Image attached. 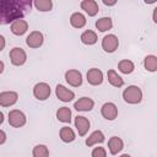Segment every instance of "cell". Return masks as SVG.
<instances>
[{"mask_svg":"<svg viewBox=\"0 0 157 157\" xmlns=\"http://www.w3.org/2000/svg\"><path fill=\"white\" fill-rule=\"evenodd\" d=\"M94 107V101L90 97H81L74 103V108L78 112H90Z\"/></svg>","mask_w":157,"mask_h":157,"instance_id":"4fadbf2b","label":"cell"},{"mask_svg":"<svg viewBox=\"0 0 157 157\" xmlns=\"http://www.w3.org/2000/svg\"><path fill=\"white\" fill-rule=\"evenodd\" d=\"M123 98L129 104H139L142 101V91L139 86H128L123 91Z\"/></svg>","mask_w":157,"mask_h":157,"instance_id":"7a4b0ae2","label":"cell"},{"mask_svg":"<svg viewBox=\"0 0 157 157\" xmlns=\"http://www.w3.org/2000/svg\"><path fill=\"white\" fill-rule=\"evenodd\" d=\"M92 157H107V151L104 147H94L91 153Z\"/></svg>","mask_w":157,"mask_h":157,"instance_id":"f1b7e54d","label":"cell"},{"mask_svg":"<svg viewBox=\"0 0 157 157\" xmlns=\"http://www.w3.org/2000/svg\"><path fill=\"white\" fill-rule=\"evenodd\" d=\"M6 141V134L4 130H0V145H4Z\"/></svg>","mask_w":157,"mask_h":157,"instance_id":"f546056e","label":"cell"},{"mask_svg":"<svg viewBox=\"0 0 157 157\" xmlns=\"http://www.w3.org/2000/svg\"><path fill=\"white\" fill-rule=\"evenodd\" d=\"M87 82L92 86H98L103 82V72L97 67H92L87 71Z\"/></svg>","mask_w":157,"mask_h":157,"instance_id":"8fae6325","label":"cell"},{"mask_svg":"<svg viewBox=\"0 0 157 157\" xmlns=\"http://www.w3.org/2000/svg\"><path fill=\"white\" fill-rule=\"evenodd\" d=\"M10 60L15 66H21L27 60V54L22 48L15 47L10 50Z\"/></svg>","mask_w":157,"mask_h":157,"instance_id":"8992f818","label":"cell"},{"mask_svg":"<svg viewBox=\"0 0 157 157\" xmlns=\"http://www.w3.org/2000/svg\"><path fill=\"white\" fill-rule=\"evenodd\" d=\"M0 40H1V47H0V50H2V49H4V47H5V38H4V36H0Z\"/></svg>","mask_w":157,"mask_h":157,"instance_id":"d6a6232c","label":"cell"},{"mask_svg":"<svg viewBox=\"0 0 157 157\" xmlns=\"http://www.w3.org/2000/svg\"><path fill=\"white\" fill-rule=\"evenodd\" d=\"M80 6H81V9L88 16H96L98 13V10H99L98 4L94 0H82L81 4H80Z\"/></svg>","mask_w":157,"mask_h":157,"instance_id":"9a60e30c","label":"cell"},{"mask_svg":"<svg viewBox=\"0 0 157 157\" xmlns=\"http://www.w3.org/2000/svg\"><path fill=\"white\" fill-rule=\"evenodd\" d=\"M2 71H4V61L0 63V72H2Z\"/></svg>","mask_w":157,"mask_h":157,"instance_id":"e575fe53","label":"cell"},{"mask_svg":"<svg viewBox=\"0 0 157 157\" xmlns=\"http://www.w3.org/2000/svg\"><path fill=\"white\" fill-rule=\"evenodd\" d=\"M119 47V39L115 34H107L102 39V48L107 53H114Z\"/></svg>","mask_w":157,"mask_h":157,"instance_id":"5b68a950","label":"cell"},{"mask_svg":"<svg viewBox=\"0 0 157 157\" xmlns=\"http://www.w3.org/2000/svg\"><path fill=\"white\" fill-rule=\"evenodd\" d=\"M90 126H91V123L86 117L77 115L75 118V128H76V130H77L80 136H85L88 132Z\"/></svg>","mask_w":157,"mask_h":157,"instance_id":"7c38bea8","label":"cell"},{"mask_svg":"<svg viewBox=\"0 0 157 157\" xmlns=\"http://www.w3.org/2000/svg\"><path fill=\"white\" fill-rule=\"evenodd\" d=\"M104 141V134L101 131V130H96L93 131L87 139H86V145L88 147L93 146V145H97V144H102Z\"/></svg>","mask_w":157,"mask_h":157,"instance_id":"d6986e66","label":"cell"},{"mask_svg":"<svg viewBox=\"0 0 157 157\" xmlns=\"http://www.w3.org/2000/svg\"><path fill=\"white\" fill-rule=\"evenodd\" d=\"M27 118L20 109H12L9 112V124L13 128H21L26 124Z\"/></svg>","mask_w":157,"mask_h":157,"instance_id":"3957f363","label":"cell"},{"mask_svg":"<svg viewBox=\"0 0 157 157\" xmlns=\"http://www.w3.org/2000/svg\"><path fill=\"white\" fill-rule=\"evenodd\" d=\"M96 27L99 32L109 31L113 27V21L110 17H101L99 20L96 21Z\"/></svg>","mask_w":157,"mask_h":157,"instance_id":"603a6c76","label":"cell"},{"mask_svg":"<svg viewBox=\"0 0 157 157\" xmlns=\"http://www.w3.org/2000/svg\"><path fill=\"white\" fill-rule=\"evenodd\" d=\"M33 5L36 6V9L38 11H42V12L50 11L52 7H53V2L50 0H36L33 2Z\"/></svg>","mask_w":157,"mask_h":157,"instance_id":"4316f807","label":"cell"},{"mask_svg":"<svg viewBox=\"0 0 157 157\" xmlns=\"http://www.w3.org/2000/svg\"><path fill=\"white\" fill-rule=\"evenodd\" d=\"M118 69H119L120 72L128 75V74H131V72L135 70V65H134V63H132L131 60L123 59V60L119 61V64H118Z\"/></svg>","mask_w":157,"mask_h":157,"instance_id":"484cf974","label":"cell"},{"mask_svg":"<svg viewBox=\"0 0 157 157\" xmlns=\"http://www.w3.org/2000/svg\"><path fill=\"white\" fill-rule=\"evenodd\" d=\"M55 94L61 102H70V101H72L75 98V93L71 90H69L65 86H63V85H56Z\"/></svg>","mask_w":157,"mask_h":157,"instance_id":"5bb4252c","label":"cell"},{"mask_svg":"<svg viewBox=\"0 0 157 157\" xmlns=\"http://www.w3.org/2000/svg\"><path fill=\"white\" fill-rule=\"evenodd\" d=\"M43 42H44V36H43V33L39 32V31H32V32L27 36V38H26V44H27L29 48H33V49L42 47Z\"/></svg>","mask_w":157,"mask_h":157,"instance_id":"52a82bcc","label":"cell"},{"mask_svg":"<svg viewBox=\"0 0 157 157\" xmlns=\"http://www.w3.org/2000/svg\"><path fill=\"white\" fill-rule=\"evenodd\" d=\"M11 32L15 34V36H23L27 29H28V22L23 18L21 20H17L15 21L13 23H11Z\"/></svg>","mask_w":157,"mask_h":157,"instance_id":"e0dca14e","label":"cell"},{"mask_svg":"<svg viewBox=\"0 0 157 157\" xmlns=\"http://www.w3.org/2000/svg\"><path fill=\"white\" fill-rule=\"evenodd\" d=\"M65 80L66 82L72 87H78L82 85V74L78 70L70 69L65 72Z\"/></svg>","mask_w":157,"mask_h":157,"instance_id":"ba28073f","label":"cell"},{"mask_svg":"<svg viewBox=\"0 0 157 157\" xmlns=\"http://www.w3.org/2000/svg\"><path fill=\"white\" fill-rule=\"evenodd\" d=\"M70 23L75 28H82L86 25V17L81 12H74L70 16Z\"/></svg>","mask_w":157,"mask_h":157,"instance_id":"ffe728a7","label":"cell"},{"mask_svg":"<svg viewBox=\"0 0 157 157\" xmlns=\"http://www.w3.org/2000/svg\"><path fill=\"white\" fill-rule=\"evenodd\" d=\"M107 77H108V82H109L112 86H114V87H118V88H119V87H121V86L124 85V80L121 78V76H119L118 72H117L115 70H113V69L108 70Z\"/></svg>","mask_w":157,"mask_h":157,"instance_id":"ac0fdd59","label":"cell"},{"mask_svg":"<svg viewBox=\"0 0 157 157\" xmlns=\"http://www.w3.org/2000/svg\"><path fill=\"white\" fill-rule=\"evenodd\" d=\"M18 99V94L15 91H4L0 93V105L10 107L13 105Z\"/></svg>","mask_w":157,"mask_h":157,"instance_id":"30bf717a","label":"cell"},{"mask_svg":"<svg viewBox=\"0 0 157 157\" xmlns=\"http://www.w3.org/2000/svg\"><path fill=\"white\" fill-rule=\"evenodd\" d=\"M56 118L61 123H69L71 121V110L67 107H61L56 110Z\"/></svg>","mask_w":157,"mask_h":157,"instance_id":"d4e9b609","label":"cell"},{"mask_svg":"<svg viewBox=\"0 0 157 157\" xmlns=\"http://www.w3.org/2000/svg\"><path fill=\"white\" fill-rule=\"evenodd\" d=\"M144 66L147 71L150 72H155L157 71V56L156 55H146L144 59Z\"/></svg>","mask_w":157,"mask_h":157,"instance_id":"cb8c5ba5","label":"cell"},{"mask_svg":"<svg viewBox=\"0 0 157 157\" xmlns=\"http://www.w3.org/2000/svg\"><path fill=\"white\" fill-rule=\"evenodd\" d=\"M152 20L155 23H157V6L153 9V12H152Z\"/></svg>","mask_w":157,"mask_h":157,"instance_id":"1f68e13d","label":"cell"},{"mask_svg":"<svg viewBox=\"0 0 157 157\" xmlns=\"http://www.w3.org/2000/svg\"><path fill=\"white\" fill-rule=\"evenodd\" d=\"M80 39H81V42H82L83 44H86V45H93V44L97 42L98 37H97V34H96L94 31L87 29V31H85V32L81 34Z\"/></svg>","mask_w":157,"mask_h":157,"instance_id":"7402d4cb","label":"cell"},{"mask_svg":"<svg viewBox=\"0 0 157 157\" xmlns=\"http://www.w3.org/2000/svg\"><path fill=\"white\" fill-rule=\"evenodd\" d=\"M33 96L38 101H45L50 96V86L47 82H38L33 87Z\"/></svg>","mask_w":157,"mask_h":157,"instance_id":"277c9868","label":"cell"},{"mask_svg":"<svg viewBox=\"0 0 157 157\" xmlns=\"http://www.w3.org/2000/svg\"><path fill=\"white\" fill-rule=\"evenodd\" d=\"M32 155H33V157H49V150L45 145L39 144L33 147Z\"/></svg>","mask_w":157,"mask_h":157,"instance_id":"83f0119b","label":"cell"},{"mask_svg":"<svg viewBox=\"0 0 157 157\" xmlns=\"http://www.w3.org/2000/svg\"><path fill=\"white\" fill-rule=\"evenodd\" d=\"M31 7L32 1L29 0H2L0 2V23L7 25L21 20Z\"/></svg>","mask_w":157,"mask_h":157,"instance_id":"6da1fadb","label":"cell"},{"mask_svg":"<svg viewBox=\"0 0 157 157\" xmlns=\"http://www.w3.org/2000/svg\"><path fill=\"white\" fill-rule=\"evenodd\" d=\"M2 123H4V113L0 112V124H2Z\"/></svg>","mask_w":157,"mask_h":157,"instance_id":"836d02e7","label":"cell"},{"mask_svg":"<svg viewBox=\"0 0 157 157\" xmlns=\"http://www.w3.org/2000/svg\"><path fill=\"white\" fill-rule=\"evenodd\" d=\"M103 4L105 6H114L117 4V1L115 0H103Z\"/></svg>","mask_w":157,"mask_h":157,"instance_id":"4dcf8cb0","label":"cell"},{"mask_svg":"<svg viewBox=\"0 0 157 157\" xmlns=\"http://www.w3.org/2000/svg\"><path fill=\"white\" fill-rule=\"evenodd\" d=\"M101 114L107 120H114L118 117V108L113 102H107L102 105Z\"/></svg>","mask_w":157,"mask_h":157,"instance_id":"9c48e42d","label":"cell"},{"mask_svg":"<svg viewBox=\"0 0 157 157\" xmlns=\"http://www.w3.org/2000/svg\"><path fill=\"white\" fill-rule=\"evenodd\" d=\"M119 157H131V156L128 155V153H124V155H121V156H119Z\"/></svg>","mask_w":157,"mask_h":157,"instance_id":"d590c367","label":"cell"},{"mask_svg":"<svg viewBox=\"0 0 157 157\" xmlns=\"http://www.w3.org/2000/svg\"><path fill=\"white\" fill-rule=\"evenodd\" d=\"M59 136H60L61 141H64V142H66V144L72 142V141L76 139L75 132H74V130H72L70 126H63V128L60 129V131H59Z\"/></svg>","mask_w":157,"mask_h":157,"instance_id":"44dd1931","label":"cell"},{"mask_svg":"<svg viewBox=\"0 0 157 157\" xmlns=\"http://www.w3.org/2000/svg\"><path fill=\"white\" fill-rule=\"evenodd\" d=\"M124 148V141L118 136H112L108 140V150L112 155H118Z\"/></svg>","mask_w":157,"mask_h":157,"instance_id":"2e32d148","label":"cell"}]
</instances>
